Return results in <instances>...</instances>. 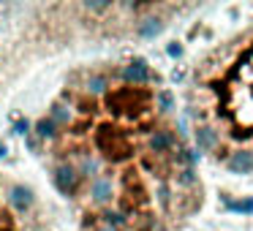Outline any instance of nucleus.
Listing matches in <instances>:
<instances>
[{"label":"nucleus","instance_id":"obj_8","mask_svg":"<svg viewBox=\"0 0 253 231\" xmlns=\"http://www.w3.org/2000/svg\"><path fill=\"white\" fill-rule=\"evenodd\" d=\"M30 204H33V193H30L28 188H14V193H11V207L17 209V212H25Z\"/></svg>","mask_w":253,"mask_h":231},{"label":"nucleus","instance_id":"obj_9","mask_svg":"<svg viewBox=\"0 0 253 231\" xmlns=\"http://www.w3.org/2000/svg\"><path fill=\"white\" fill-rule=\"evenodd\" d=\"M101 220H104V226H109V229H117V231H120L123 226L128 223V218H126V215H123V212H115V209H104Z\"/></svg>","mask_w":253,"mask_h":231},{"label":"nucleus","instance_id":"obj_16","mask_svg":"<svg viewBox=\"0 0 253 231\" xmlns=\"http://www.w3.org/2000/svg\"><path fill=\"white\" fill-rule=\"evenodd\" d=\"M17 133H30V122L28 120H19L17 122Z\"/></svg>","mask_w":253,"mask_h":231},{"label":"nucleus","instance_id":"obj_3","mask_svg":"<svg viewBox=\"0 0 253 231\" xmlns=\"http://www.w3.org/2000/svg\"><path fill=\"white\" fill-rule=\"evenodd\" d=\"M147 150L153 155H169L177 150V133L171 128H155L147 136Z\"/></svg>","mask_w":253,"mask_h":231},{"label":"nucleus","instance_id":"obj_18","mask_svg":"<svg viewBox=\"0 0 253 231\" xmlns=\"http://www.w3.org/2000/svg\"><path fill=\"white\" fill-rule=\"evenodd\" d=\"M3 155H6V147H3V144H0V158H3Z\"/></svg>","mask_w":253,"mask_h":231},{"label":"nucleus","instance_id":"obj_4","mask_svg":"<svg viewBox=\"0 0 253 231\" xmlns=\"http://www.w3.org/2000/svg\"><path fill=\"white\" fill-rule=\"evenodd\" d=\"M123 79L128 84H147V82H158V74H153V68L144 60H131L128 66H123Z\"/></svg>","mask_w":253,"mask_h":231},{"label":"nucleus","instance_id":"obj_13","mask_svg":"<svg viewBox=\"0 0 253 231\" xmlns=\"http://www.w3.org/2000/svg\"><path fill=\"white\" fill-rule=\"evenodd\" d=\"M155 101H158V109L161 112H171V109H174V95H171L169 90H158Z\"/></svg>","mask_w":253,"mask_h":231},{"label":"nucleus","instance_id":"obj_10","mask_svg":"<svg viewBox=\"0 0 253 231\" xmlns=\"http://www.w3.org/2000/svg\"><path fill=\"white\" fill-rule=\"evenodd\" d=\"M226 207H229L231 212H237V215H251V212H253V196L231 198V201H226Z\"/></svg>","mask_w":253,"mask_h":231},{"label":"nucleus","instance_id":"obj_14","mask_svg":"<svg viewBox=\"0 0 253 231\" xmlns=\"http://www.w3.org/2000/svg\"><path fill=\"white\" fill-rule=\"evenodd\" d=\"M87 90H90V93H104V90H106V79L104 77H93L87 82Z\"/></svg>","mask_w":253,"mask_h":231},{"label":"nucleus","instance_id":"obj_2","mask_svg":"<svg viewBox=\"0 0 253 231\" xmlns=\"http://www.w3.org/2000/svg\"><path fill=\"white\" fill-rule=\"evenodd\" d=\"M223 169L229 171V174H237V177L253 174V150H248V147L231 150L223 158Z\"/></svg>","mask_w":253,"mask_h":231},{"label":"nucleus","instance_id":"obj_5","mask_svg":"<svg viewBox=\"0 0 253 231\" xmlns=\"http://www.w3.org/2000/svg\"><path fill=\"white\" fill-rule=\"evenodd\" d=\"M55 185H57V191H60L63 196H71V193L77 191V185H79V171L74 169L71 163L57 166V171H55Z\"/></svg>","mask_w":253,"mask_h":231},{"label":"nucleus","instance_id":"obj_1","mask_svg":"<svg viewBox=\"0 0 253 231\" xmlns=\"http://www.w3.org/2000/svg\"><path fill=\"white\" fill-rule=\"evenodd\" d=\"M193 139H196L199 150L207 153V155H218L220 150H223V136H220V131L215 125H210V122H196Z\"/></svg>","mask_w":253,"mask_h":231},{"label":"nucleus","instance_id":"obj_11","mask_svg":"<svg viewBox=\"0 0 253 231\" xmlns=\"http://www.w3.org/2000/svg\"><path fill=\"white\" fill-rule=\"evenodd\" d=\"M36 133H39V139H52V136H55V122H52L49 117L39 120V122H36Z\"/></svg>","mask_w":253,"mask_h":231},{"label":"nucleus","instance_id":"obj_15","mask_svg":"<svg viewBox=\"0 0 253 231\" xmlns=\"http://www.w3.org/2000/svg\"><path fill=\"white\" fill-rule=\"evenodd\" d=\"M166 55H169V57H174V60H177V57H182V46L177 44V41H171V44L166 46Z\"/></svg>","mask_w":253,"mask_h":231},{"label":"nucleus","instance_id":"obj_12","mask_svg":"<svg viewBox=\"0 0 253 231\" xmlns=\"http://www.w3.org/2000/svg\"><path fill=\"white\" fill-rule=\"evenodd\" d=\"M49 120L55 122V125H68L71 115H68V109H63L60 104H55V106H52V112H49Z\"/></svg>","mask_w":253,"mask_h":231},{"label":"nucleus","instance_id":"obj_6","mask_svg":"<svg viewBox=\"0 0 253 231\" xmlns=\"http://www.w3.org/2000/svg\"><path fill=\"white\" fill-rule=\"evenodd\" d=\"M164 28H166L164 17H144L136 25V33H139V38H155V36L164 33Z\"/></svg>","mask_w":253,"mask_h":231},{"label":"nucleus","instance_id":"obj_7","mask_svg":"<svg viewBox=\"0 0 253 231\" xmlns=\"http://www.w3.org/2000/svg\"><path fill=\"white\" fill-rule=\"evenodd\" d=\"M90 196H93V201H98V204L112 201V180L109 177H95L93 185H90Z\"/></svg>","mask_w":253,"mask_h":231},{"label":"nucleus","instance_id":"obj_17","mask_svg":"<svg viewBox=\"0 0 253 231\" xmlns=\"http://www.w3.org/2000/svg\"><path fill=\"white\" fill-rule=\"evenodd\" d=\"M98 231H117V229H109V226H101Z\"/></svg>","mask_w":253,"mask_h":231}]
</instances>
